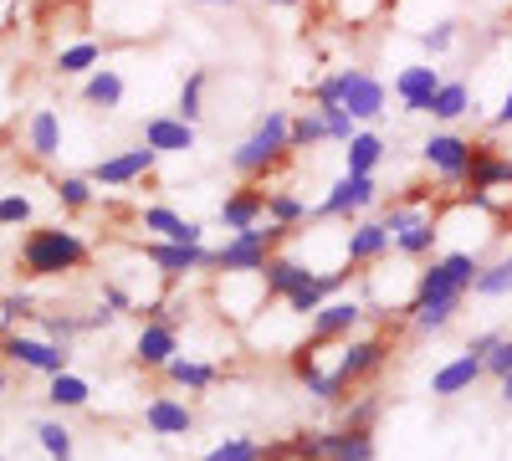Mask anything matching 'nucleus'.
Masks as SVG:
<instances>
[{
    "instance_id": "42",
    "label": "nucleus",
    "mask_w": 512,
    "mask_h": 461,
    "mask_svg": "<svg viewBox=\"0 0 512 461\" xmlns=\"http://www.w3.org/2000/svg\"><path fill=\"white\" fill-rule=\"evenodd\" d=\"M200 461H262V441L256 436H226L221 446H210Z\"/></svg>"
},
{
    "instance_id": "1",
    "label": "nucleus",
    "mask_w": 512,
    "mask_h": 461,
    "mask_svg": "<svg viewBox=\"0 0 512 461\" xmlns=\"http://www.w3.org/2000/svg\"><path fill=\"white\" fill-rule=\"evenodd\" d=\"M93 262V246L82 231L72 226H31L21 236V251H16V267L21 277L31 282H52V277H72Z\"/></svg>"
},
{
    "instance_id": "16",
    "label": "nucleus",
    "mask_w": 512,
    "mask_h": 461,
    "mask_svg": "<svg viewBox=\"0 0 512 461\" xmlns=\"http://www.w3.org/2000/svg\"><path fill=\"white\" fill-rule=\"evenodd\" d=\"M144 262L164 277V282H185L195 272H210L216 251L210 246H180V241H144Z\"/></svg>"
},
{
    "instance_id": "9",
    "label": "nucleus",
    "mask_w": 512,
    "mask_h": 461,
    "mask_svg": "<svg viewBox=\"0 0 512 461\" xmlns=\"http://www.w3.org/2000/svg\"><path fill=\"white\" fill-rule=\"evenodd\" d=\"M267 303H272V298H267L262 272H216V308H221V323L231 318L236 328H246Z\"/></svg>"
},
{
    "instance_id": "46",
    "label": "nucleus",
    "mask_w": 512,
    "mask_h": 461,
    "mask_svg": "<svg viewBox=\"0 0 512 461\" xmlns=\"http://www.w3.org/2000/svg\"><path fill=\"white\" fill-rule=\"evenodd\" d=\"M456 36H461V21H436L431 31H420V47L431 52V57H446L456 47Z\"/></svg>"
},
{
    "instance_id": "13",
    "label": "nucleus",
    "mask_w": 512,
    "mask_h": 461,
    "mask_svg": "<svg viewBox=\"0 0 512 461\" xmlns=\"http://www.w3.org/2000/svg\"><path fill=\"white\" fill-rule=\"evenodd\" d=\"M154 164H159V154L139 139L134 149H113V154H103L93 170H88V180H93L98 190H128V185L149 180V175H154Z\"/></svg>"
},
{
    "instance_id": "19",
    "label": "nucleus",
    "mask_w": 512,
    "mask_h": 461,
    "mask_svg": "<svg viewBox=\"0 0 512 461\" xmlns=\"http://www.w3.org/2000/svg\"><path fill=\"white\" fill-rule=\"evenodd\" d=\"M139 231H149L154 241H180V246H205V221L180 216L169 205H144L139 211Z\"/></svg>"
},
{
    "instance_id": "2",
    "label": "nucleus",
    "mask_w": 512,
    "mask_h": 461,
    "mask_svg": "<svg viewBox=\"0 0 512 461\" xmlns=\"http://www.w3.org/2000/svg\"><path fill=\"white\" fill-rule=\"evenodd\" d=\"M390 359H395V339L390 333H354L349 344H338V354H333V364H328V395H323V405H344V400H354L359 390H369L384 369H390Z\"/></svg>"
},
{
    "instance_id": "31",
    "label": "nucleus",
    "mask_w": 512,
    "mask_h": 461,
    "mask_svg": "<svg viewBox=\"0 0 512 461\" xmlns=\"http://www.w3.org/2000/svg\"><path fill=\"white\" fill-rule=\"evenodd\" d=\"M472 108H477L472 88H466L461 77H446L441 88H436V98H431V108H425V113H431L436 123H456V118H466V113H472Z\"/></svg>"
},
{
    "instance_id": "32",
    "label": "nucleus",
    "mask_w": 512,
    "mask_h": 461,
    "mask_svg": "<svg viewBox=\"0 0 512 461\" xmlns=\"http://www.w3.org/2000/svg\"><path fill=\"white\" fill-rule=\"evenodd\" d=\"M267 221L272 226H287V231H303L313 221V205L303 195H292V190H272L267 195Z\"/></svg>"
},
{
    "instance_id": "45",
    "label": "nucleus",
    "mask_w": 512,
    "mask_h": 461,
    "mask_svg": "<svg viewBox=\"0 0 512 461\" xmlns=\"http://www.w3.org/2000/svg\"><path fill=\"white\" fill-rule=\"evenodd\" d=\"M31 216H36L31 195H21V190L0 195V231H6V226H31Z\"/></svg>"
},
{
    "instance_id": "33",
    "label": "nucleus",
    "mask_w": 512,
    "mask_h": 461,
    "mask_svg": "<svg viewBox=\"0 0 512 461\" xmlns=\"http://www.w3.org/2000/svg\"><path fill=\"white\" fill-rule=\"evenodd\" d=\"M379 421H384V400L374 390H364V395L338 405V426H344V431H374Z\"/></svg>"
},
{
    "instance_id": "61",
    "label": "nucleus",
    "mask_w": 512,
    "mask_h": 461,
    "mask_svg": "<svg viewBox=\"0 0 512 461\" xmlns=\"http://www.w3.org/2000/svg\"><path fill=\"white\" fill-rule=\"evenodd\" d=\"M0 139H6V134H0Z\"/></svg>"
},
{
    "instance_id": "54",
    "label": "nucleus",
    "mask_w": 512,
    "mask_h": 461,
    "mask_svg": "<svg viewBox=\"0 0 512 461\" xmlns=\"http://www.w3.org/2000/svg\"><path fill=\"white\" fill-rule=\"evenodd\" d=\"M190 6H205V11H231V6H241V0H190Z\"/></svg>"
},
{
    "instance_id": "18",
    "label": "nucleus",
    "mask_w": 512,
    "mask_h": 461,
    "mask_svg": "<svg viewBox=\"0 0 512 461\" xmlns=\"http://www.w3.org/2000/svg\"><path fill=\"white\" fill-rule=\"evenodd\" d=\"M144 426H149V436H164V441H190L195 410L180 395H149L144 400Z\"/></svg>"
},
{
    "instance_id": "14",
    "label": "nucleus",
    "mask_w": 512,
    "mask_h": 461,
    "mask_svg": "<svg viewBox=\"0 0 512 461\" xmlns=\"http://www.w3.org/2000/svg\"><path fill=\"white\" fill-rule=\"evenodd\" d=\"M128 354H134V364H139L144 374H164L169 359L180 354V318H144Z\"/></svg>"
},
{
    "instance_id": "48",
    "label": "nucleus",
    "mask_w": 512,
    "mask_h": 461,
    "mask_svg": "<svg viewBox=\"0 0 512 461\" xmlns=\"http://www.w3.org/2000/svg\"><path fill=\"white\" fill-rule=\"evenodd\" d=\"M482 369H487V380H502V374H512V333H502V344L482 359Z\"/></svg>"
},
{
    "instance_id": "4",
    "label": "nucleus",
    "mask_w": 512,
    "mask_h": 461,
    "mask_svg": "<svg viewBox=\"0 0 512 461\" xmlns=\"http://www.w3.org/2000/svg\"><path fill=\"white\" fill-rule=\"evenodd\" d=\"M482 272V257L472 246H456V251H441V257L420 262L415 272V303H466L472 298V282Z\"/></svg>"
},
{
    "instance_id": "55",
    "label": "nucleus",
    "mask_w": 512,
    "mask_h": 461,
    "mask_svg": "<svg viewBox=\"0 0 512 461\" xmlns=\"http://www.w3.org/2000/svg\"><path fill=\"white\" fill-rule=\"evenodd\" d=\"M497 395H502V405L512 410V374H502V380H497Z\"/></svg>"
},
{
    "instance_id": "41",
    "label": "nucleus",
    "mask_w": 512,
    "mask_h": 461,
    "mask_svg": "<svg viewBox=\"0 0 512 461\" xmlns=\"http://www.w3.org/2000/svg\"><path fill=\"white\" fill-rule=\"evenodd\" d=\"M36 446L47 451L52 461H72V431H67V421H36Z\"/></svg>"
},
{
    "instance_id": "43",
    "label": "nucleus",
    "mask_w": 512,
    "mask_h": 461,
    "mask_svg": "<svg viewBox=\"0 0 512 461\" xmlns=\"http://www.w3.org/2000/svg\"><path fill=\"white\" fill-rule=\"evenodd\" d=\"M31 318H41V313H36V298H31L26 287H11L6 298H0V323L21 328V323H31Z\"/></svg>"
},
{
    "instance_id": "29",
    "label": "nucleus",
    "mask_w": 512,
    "mask_h": 461,
    "mask_svg": "<svg viewBox=\"0 0 512 461\" xmlns=\"http://www.w3.org/2000/svg\"><path fill=\"white\" fill-rule=\"evenodd\" d=\"M98 67H103V41H93V36L67 41V47H57V57H52V72L57 77H88Z\"/></svg>"
},
{
    "instance_id": "49",
    "label": "nucleus",
    "mask_w": 512,
    "mask_h": 461,
    "mask_svg": "<svg viewBox=\"0 0 512 461\" xmlns=\"http://www.w3.org/2000/svg\"><path fill=\"white\" fill-rule=\"evenodd\" d=\"M103 308L123 318V313H134V308H139V298H134V292H123L118 282H103Z\"/></svg>"
},
{
    "instance_id": "5",
    "label": "nucleus",
    "mask_w": 512,
    "mask_h": 461,
    "mask_svg": "<svg viewBox=\"0 0 512 461\" xmlns=\"http://www.w3.org/2000/svg\"><path fill=\"white\" fill-rule=\"evenodd\" d=\"M292 236H297V231L272 226V221L251 226V231H236V236H226V246H216V262H210V272H262L267 257L287 251Z\"/></svg>"
},
{
    "instance_id": "35",
    "label": "nucleus",
    "mask_w": 512,
    "mask_h": 461,
    "mask_svg": "<svg viewBox=\"0 0 512 461\" xmlns=\"http://www.w3.org/2000/svg\"><path fill=\"white\" fill-rule=\"evenodd\" d=\"M205 88H210V67H190L185 82H180V98H175V118L200 123V113H205Z\"/></svg>"
},
{
    "instance_id": "25",
    "label": "nucleus",
    "mask_w": 512,
    "mask_h": 461,
    "mask_svg": "<svg viewBox=\"0 0 512 461\" xmlns=\"http://www.w3.org/2000/svg\"><path fill=\"white\" fill-rule=\"evenodd\" d=\"M436 246H441V211H431L425 221H415L410 231H400L395 236V257H405V262H431L436 257Z\"/></svg>"
},
{
    "instance_id": "40",
    "label": "nucleus",
    "mask_w": 512,
    "mask_h": 461,
    "mask_svg": "<svg viewBox=\"0 0 512 461\" xmlns=\"http://www.w3.org/2000/svg\"><path fill=\"white\" fill-rule=\"evenodd\" d=\"M82 318L77 313H41V339H52V344H62V349H72L77 339H82Z\"/></svg>"
},
{
    "instance_id": "23",
    "label": "nucleus",
    "mask_w": 512,
    "mask_h": 461,
    "mask_svg": "<svg viewBox=\"0 0 512 461\" xmlns=\"http://www.w3.org/2000/svg\"><path fill=\"white\" fill-rule=\"evenodd\" d=\"M164 380L175 385V390H185V395H205V390H216L221 364H210L200 354H175V359H169V369H164Z\"/></svg>"
},
{
    "instance_id": "44",
    "label": "nucleus",
    "mask_w": 512,
    "mask_h": 461,
    "mask_svg": "<svg viewBox=\"0 0 512 461\" xmlns=\"http://www.w3.org/2000/svg\"><path fill=\"white\" fill-rule=\"evenodd\" d=\"M287 446H292V461H323L328 431H323V426H303V431L287 436Z\"/></svg>"
},
{
    "instance_id": "26",
    "label": "nucleus",
    "mask_w": 512,
    "mask_h": 461,
    "mask_svg": "<svg viewBox=\"0 0 512 461\" xmlns=\"http://www.w3.org/2000/svg\"><path fill=\"white\" fill-rule=\"evenodd\" d=\"M26 149H31V159H57L62 154V118H57V108H31Z\"/></svg>"
},
{
    "instance_id": "39",
    "label": "nucleus",
    "mask_w": 512,
    "mask_h": 461,
    "mask_svg": "<svg viewBox=\"0 0 512 461\" xmlns=\"http://www.w3.org/2000/svg\"><path fill=\"white\" fill-rule=\"evenodd\" d=\"M313 144H328V123L318 108H303L292 113V149H313Z\"/></svg>"
},
{
    "instance_id": "36",
    "label": "nucleus",
    "mask_w": 512,
    "mask_h": 461,
    "mask_svg": "<svg viewBox=\"0 0 512 461\" xmlns=\"http://www.w3.org/2000/svg\"><path fill=\"white\" fill-rule=\"evenodd\" d=\"M472 292H477V298H512V251L497 257V262H482Z\"/></svg>"
},
{
    "instance_id": "56",
    "label": "nucleus",
    "mask_w": 512,
    "mask_h": 461,
    "mask_svg": "<svg viewBox=\"0 0 512 461\" xmlns=\"http://www.w3.org/2000/svg\"><path fill=\"white\" fill-rule=\"evenodd\" d=\"M262 6H272V11H292V6H308V0H262Z\"/></svg>"
},
{
    "instance_id": "24",
    "label": "nucleus",
    "mask_w": 512,
    "mask_h": 461,
    "mask_svg": "<svg viewBox=\"0 0 512 461\" xmlns=\"http://www.w3.org/2000/svg\"><path fill=\"white\" fill-rule=\"evenodd\" d=\"M318 267H308V262H297V257H287V251H277V257H267V267H262V282H267V298L272 303H287L297 287H303L308 277H313Z\"/></svg>"
},
{
    "instance_id": "38",
    "label": "nucleus",
    "mask_w": 512,
    "mask_h": 461,
    "mask_svg": "<svg viewBox=\"0 0 512 461\" xmlns=\"http://www.w3.org/2000/svg\"><path fill=\"white\" fill-rule=\"evenodd\" d=\"M461 308L456 303H410V323H415V333H441V328H451V318H456Z\"/></svg>"
},
{
    "instance_id": "3",
    "label": "nucleus",
    "mask_w": 512,
    "mask_h": 461,
    "mask_svg": "<svg viewBox=\"0 0 512 461\" xmlns=\"http://www.w3.org/2000/svg\"><path fill=\"white\" fill-rule=\"evenodd\" d=\"M292 154H297V149H292V113H287V108H267L262 118H256V129L231 149V170H236L241 180H262V185H267Z\"/></svg>"
},
{
    "instance_id": "11",
    "label": "nucleus",
    "mask_w": 512,
    "mask_h": 461,
    "mask_svg": "<svg viewBox=\"0 0 512 461\" xmlns=\"http://www.w3.org/2000/svg\"><path fill=\"white\" fill-rule=\"evenodd\" d=\"M420 164H425V170H431L446 190H461V185H466V170H472V139L441 129V134H431V139L420 144Z\"/></svg>"
},
{
    "instance_id": "20",
    "label": "nucleus",
    "mask_w": 512,
    "mask_h": 461,
    "mask_svg": "<svg viewBox=\"0 0 512 461\" xmlns=\"http://www.w3.org/2000/svg\"><path fill=\"white\" fill-rule=\"evenodd\" d=\"M441 82H446V77H441V67H431V62H410V67H400V72H395L390 93L400 98V108H405V113H425Z\"/></svg>"
},
{
    "instance_id": "58",
    "label": "nucleus",
    "mask_w": 512,
    "mask_h": 461,
    "mask_svg": "<svg viewBox=\"0 0 512 461\" xmlns=\"http://www.w3.org/2000/svg\"><path fill=\"white\" fill-rule=\"evenodd\" d=\"M374 6H379V11H395V6H400V0H374Z\"/></svg>"
},
{
    "instance_id": "34",
    "label": "nucleus",
    "mask_w": 512,
    "mask_h": 461,
    "mask_svg": "<svg viewBox=\"0 0 512 461\" xmlns=\"http://www.w3.org/2000/svg\"><path fill=\"white\" fill-rule=\"evenodd\" d=\"M47 400L57 405V410H88L93 405V385L88 380H82V374H52V380H47Z\"/></svg>"
},
{
    "instance_id": "60",
    "label": "nucleus",
    "mask_w": 512,
    "mask_h": 461,
    "mask_svg": "<svg viewBox=\"0 0 512 461\" xmlns=\"http://www.w3.org/2000/svg\"><path fill=\"white\" fill-rule=\"evenodd\" d=\"M0 333H6V328H0Z\"/></svg>"
},
{
    "instance_id": "59",
    "label": "nucleus",
    "mask_w": 512,
    "mask_h": 461,
    "mask_svg": "<svg viewBox=\"0 0 512 461\" xmlns=\"http://www.w3.org/2000/svg\"><path fill=\"white\" fill-rule=\"evenodd\" d=\"M0 461H6V456H0Z\"/></svg>"
},
{
    "instance_id": "30",
    "label": "nucleus",
    "mask_w": 512,
    "mask_h": 461,
    "mask_svg": "<svg viewBox=\"0 0 512 461\" xmlns=\"http://www.w3.org/2000/svg\"><path fill=\"white\" fill-rule=\"evenodd\" d=\"M323 461H379V441H374V431H344V426H333L328 431V446H323Z\"/></svg>"
},
{
    "instance_id": "51",
    "label": "nucleus",
    "mask_w": 512,
    "mask_h": 461,
    "mask_svg": "<svg viewBox=\"0 0 512 461\" xmlns=\"http://www.w3.org/2000/svg\"><path fill=\"white\" fill-rule=\"evenodd\" d=\"M118 323V313H108L103 303H98V313H88V318H82V328H88V333H98V328H113Z\"/></svg>"
},
{
    "instance_id": "10",
    "label": "nucleus",
    "mask_w": 512,
    "mask_h": 461,
    "mask_svg": "<svg viewBox=\"0 0 512 461\" xmlns=\"http://www.w3.org/2000/svg\"><path fill=\"white\" fill-rule=\"evenodd\" d=\"M379 205V180L374 175H338L328 185V195L318 200L313 221H359L364 211Z\"/></svg>"
},
{
    "instance_id": "28",
    "label": "nucleus",
    "mask_w": 512,
    "mask_h": 461,
    "mask_svg": "<svg viewBox=\"0 0 512 461\" xmlns=\"http://www.w3.org/2000/svg\"><path fill=\"white\" fill-rule=\"evenodd\" d=\"M384 154H390V144H384L379 129H359L349 144H344V175H374Z\"/></svg>"
},
{
    "instance_id": "50",
    "label": "nucleus",
    "mask_w": 512,
    "mask_h": 461,
    "mask_svg": "<svg viewBox=\"0 0 512 461\" xmlns=\"http://www.w3.org/2000/svg\"><path fill=\"white\" fill-rule=\"evenodd\" d=\"M502 344V328H487V333H472V344H466V354H477V359H487L492 349Z\"/></svg>"
},
{
    "instance_id": "52",
    "label": "nucleus",
    "mask_w": 512,
    "mask_h": 461,
    "mask_svg": "<svg viewBox=\"0 0 512 461\" xmlns=\"http://www.w3.org/2000/svg\"><path fill=\"white\" fill-rule=\"evenodd\" d=\"M262 461H292V446H287V436L267 441V446H262Z\"/></svg>"
},
{
    "instance_id": "53",
    "label": "nucleus",
    "mask_w": 512,
    "mask_h": 461,
    "mask_svg": "<svg viewBox=\"0 0 512 461\" xmlns=\"http://www.w3.org/2000/svg\"><path fill=\"white\" fill-rule=\"evenodd\" d=\"M492 129H512V88H507V98H502L497 113H492Z\"/></svg>"
},
{
    "instance_id": "12",
    "label": "nucleus",
    "mask_w": 512,
    "mask_h": 461,
    "mask_svg": "<svg viewBox=\"0 0 512 461\" xmlns=\"http://www.w3.org/2000/svg\"><path fill=\"white\" fill-rule=\"evenodd\" d=\"M384 103H390V88L364 72V67H338V108H344L354 123H379Z\"/></svg>"
},
{
    "instance_id": "37",
    "label": "nucleus",
    "mask_w": 512,
    "mask_h": 461,
    "mask_svg": "<svg viewBox=\"0 0 512 461\" xmlns=\"http://www.w3.org/2000/svg\"><path fill=\"white\" fill-rule=\"evenodd\" d=\"M93 200H98V185L88 175H62L57 180V205H62V211L82 216V211H93Z\"/></svg>"
},
{
    "instance_id": "57",
    "label": "nucleus",
    "mask_w": 512,
    "mask_h": 461,
    "mask_svg": "<svg viewBox=\"0 0 512 461\" xmlns=\"http://www.w3.org/2000/svg\"><path fill=\"white\" fill-rule=\"evenodd\" d=\"M11 390V374H6V364H0V395H6Z\"/></svg>"
},
{
    "instance_id": "47",
    "label": "nucleus",
    "mask_w": 512,
    "mask_h": 461,
    "mask_svg": "<svg viewBox=\"0 0 512 461\" xmlns=\"http://www.w3.org/2000/svg\"><path fill=\"white\" fill-rule=\"evenodd\" d=\"M323 113V123H328V144H349L354 134H359V123L344 113V108H318Z\"/></svg>"
},
{
    "instance_id": "21",
    "label": "nucleus",
    "mask_w": 512,
    "mask_h": 461,
    "mask_svg": "<svg viewBox=\"0 0 512 461\" xmlns=\"http://www.w3.org/2000/svg\"><path fill=\"white\" fill-rule=\"evenodd\" d=\"M144 144L164 159V154H190L195 144H200V134H195V123H185V118H175V113H149L144 118Z\"/></svg>"
},
{
    "instance_id": "6",
    "label": "nucleus",
    "mask_w": 512,
    "mask_h": 461,
    "mask_svg": "<svg viewBox=\"0 0 512 461\" xmlns=\"http://www.w3.org/2000/svg\"><path fill=\"white\" fill-rule=\"evenodd\" d=\"M497 190H512V154H502L492 139H472V170H466L461 200L477 211H492Z\"/></svg>"
},
{
    "instance_id": "22",
    "label": "nucleus",
    "mask_w": 512,
    "mask_h": 461,
    "mask_svg": "<svg viewBox=\"0 0 512 461\" xmlns=\"http://www.w3.org/2000/svg\"><path fill=\"white\" fill-rule=\"evenodd\" d=\"M477 380H487V369H482V359L477 354H456V359H446L436 374H431V395L436 400H456V395H472L477 390Z\"/></svg>"
},
{
    "instance_id": "8",
    "label": "nucleus",
    "mask_w": 512,
    "mask_h": 461,
    "mask_svg": "<svg viewBox=\"0 0 512 461\" xmlns=\"http://www.w3.org/2000/svg\"><path fill=\"white\" fill-rule=\"evenodd\" d=\"M0 359H11V364L41 374V380H52V374H67L72 369V349L41 339V333H21V328L0 333Z\"/></svg>"
},
{
    "instance_id": "7",
    "label": "nucleus",
    "mask_w": 512,
    "mask_h": 461,
    "mask_svg": "<svg viewBox=\"0 0 512 461\" xmlns=\"http://www.w3.org/2000/svg\"><path fill=\"white\" fill-rule=\"evenodd\" d=\"M369 318H374V313H369L364 298L338 292V298H328V303L308 318V344H313V349H338V344H349L354 333H364Z\"/></svg>"
},
{
    "instance_id": "17",
    "label": "nucleus",
    "mask_w": 512,
    "mask_h": 461,
    "mask_svg": "<svg viewBox=\"0 0 512 461\" xmlns=\"http://www.w3.org/2000/svg\"><path fill=\"white\" fill-rule=\"evenodd\" d=\"M267 195H272V185H262V180H241L236 190H226L216 221H221L231 236H236V231H251V226H262V221H267Z\"/></svg>"
},
{
    "instance_id": "27",
    "label": "nucleus",
    "mask_w": 512,
    "mask_h": 461,
    "mask_svg": "<svg viewBox=\"0 0 512 461\" xmlns=\"http://www.w3.org/2000/svg\"><path fill=\"white\" fill-rule=\"evenodd\" d=\"M123 93H128V82H123V72H118V67H98V72L82 77V103L98 108V113L123 108Z\"/></svg>"
},
{
    "instance_id": "15",
    "label": "nucleus",
    "mask_w": 512,
    "mask_h": 461,
    "mask_svg": "<svg viewBox=\"0 0 512 461\" xmlns=\"http://www.w3.org/2000/svg\"><path fill=\"white\" fill-rule=\"evenodd\" d=\"M395 251V236H390V226H384L379 216L369 221V216H359V221H349V236H344V262L364 277V272H374L384 257Z\"/></svg>"
}]
</instances>
